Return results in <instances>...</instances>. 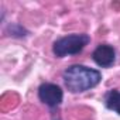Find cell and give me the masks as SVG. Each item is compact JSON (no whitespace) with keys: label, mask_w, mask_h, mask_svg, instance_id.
<instances>
[{"label":"cell","mask_w":120,"mask_h":120,"mask_svg":"<svg viewBox=\"0 0 120 120\" xmlns=\"http://www.w3.org/2000/svg\"><path fill=\"white\" fill-rule=\"evenodd\" d=\"M62 79H64L65 88L69 92L82 93L98 86L102 81V74L98 69L76 64V65L68 67L64 71Z\"/></svg>","instance_id":"6da1fadb"},{"label":"cell","mask_w":120,"mask_h":120,"mask_svg":"<svg viewBox=\"0 0 120 120\" xmlns=\"http://www.w3.org/2000/svg\"><path fill=\"white\" fill-rule=\"evenodd\" d=\"M90 42L88 34H69L54 41L52 52L56 58H64L68 55H76Z\"/></svg>","instance_id":"7a4b0ae2"},{"label":"cell","mask_w":120,"mask_h":120,"mask_svg":"<svg viewBox=\"0 0 120 120\" xmlns=\"http://www.w3.org/2000/svg\"><path fill=\"white\" fill-rule=\"evenodd\" d=\"M38 98L44 105H47L51 109H55L61 105L64 99V92L56 83L45 82L41 83L38 88Z\"/></svg>","instance_id":"3957f363"},{"label":"cell","mask_w":120,"mask_h":120,"mask_svg":"<svg viewBox=\"0 0 120 120\" xmlns=\"http://www.w3.org/2000/svg\"><path fill=\"white\" fill-rule=\"evenodd\" d=\"M92 59L96 62V65L102 68H109L116 61V51L109 44H100L92 52Z\"/></svg>","instance_id":"277c9868"},{"label":"cell","mask_w":120,"mask_h":120,"mask_svg":"<svg viewBox=\"0 0 120 120\" xmlns=\"http://www.w3.org/2000/svg\"><path fill=\"white\" fill-rule=\"evenodd\" d=\"M105 106L109 110H113L117 114H120V90L110 89L109 92H106V95H105Z\"/></svg>","instance_id":"5b68a950"},{"label":"cell","mask_w":120,"mask_h":120,"mask_svg":"<svg viewBox=\"0 0 120 120\" xmlns=\"http://www.w3.org/2000/svg\"><path fill=\"white\" fill-rule=\"evenodd\" d=\"M7 31L9 33H11L10 35H13V37H26L27 34H28V31L24 28V27H21L20 24H10L9 26V28H7Z\"/></svg>","instance_id":"8992f818"}]
</instances>
